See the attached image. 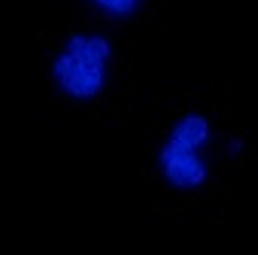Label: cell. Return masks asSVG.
<instances>
[{
  "instance_id": "obj_1",
  "label": "cell",
  "mask_w": 258,
  "mask_h": 255,
  "mask_svg": "<svg viewBox=\"0 0 258 255\" xmlns=\"http://www.w3.org/2000/svg\"><path fill=\"white\" fill-rule=\"evenodd\" d=\"M115 46L103 31H76L70 34L49 61V79L55 91L70 103L97 100L112 76Z\"/></svg>"
},
{
  "instance_id": "obj_3",
  "label": "cell",
  "mask_w": 258,
  "mask_h": 255,
  "mask_svg": "<svg viewBox=\"0 0 258 255\" xmlns=\"http://www.w3.org/2000/svg\"><path fill=\"white\" fill-rule=\"evenodd\" d=\"M85 4L103 16V19H112V22H127V19H134L146 0H85Z\"/></svg>"
},
{
  "instance_id": "obj_2",
  "label": "cell",
  "mask_w": 258,
  "mask_h": 255,
  "mask_svg": "<svg viewBox=\"0 0 258 255\" xmlns=\"http://www.w3.org/2000/svg\"><path fill=\"white\" fill-rule=\"evenodd\" d=\"M213 121L204 112H182L158 143L155 167L167 188L201 192L210 179Z\"/></svg>"
}]
</instances>
